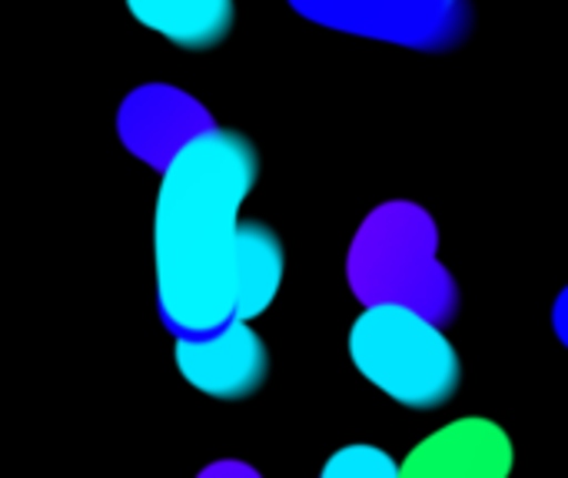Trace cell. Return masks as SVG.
<instances>
[{
  "label": "cell",
  "instance_id": "cell-8",
  "mask_svg": "<svg viewBox=\"0 0 568 478\" xmlns=\"http://www.w3.org/2000/svg\"><path fill=\"white\" fill-rule=\"evenodd\" d=\"M130 13L186 50L216 47L233 27V0H126Z\"/></svg>",
  "mask_w": 568,
  "mask_h": 478
},
{
  "label": "cell",
  "instance_id": "cell-1",
  "mask_svg": "<svg viewBox=\"0 0 568 478\" xmlns=\"http://www.w3.org/2000/svg\"><path fill=\"white\" fill-rule=\"evenodd\" d=\"M260 173L256 150L236 130L196 140L156 196V303L176 339L210 336L236 319L240 206Z\"/></svg>",
  "mask_w": 568,
  "mask_h": 478
},
{
  "label": "cell",
  "instance_id": "cell-6",
  "mask_svg": "<svg viewBox=\"0 0 568 478\" xmlns=\"http://www.w3.org/2000/svg\"><path fill=\"white\" fill-rule=\"evenodd\" d=\"M176 366L193 389L226 403L253 396L270 376L266 346L243 319H233L210 336L176 339Z\"/></svg>",
  "mask_w": 568,
  "mask_h": 478
},
{
  "label": "cell",
  "instance_id": "cell-9",
  "mask_svg": "<svg viewBox=\"0 0 568 478\" xmlns=\"http://www.w3.org/2000/svg\"><path fill=\"white\" fill-rule=\"evenodd\" d=\"M283 283V246L263 223H243L236 260V319L250 323L270 309Z\"/></svg>",
  "mask_w": 568,
  "mask_h": 478
},
{
  "label": "cell",
  "instance_id": "cell-12",
  "mask_svg": "<svg viewBox=\"0 0 568 478\" xmlns=\"http://www.w3.org/2000/svg\"><path fill=\"white\" fill-rule=\"evenodd\" d=\"M552 326H556V336L562 339V346L568 349V286L559 293L556 299V309H552Z\"/></svg>",
  "mask_w": 568,
  "mask_h": 478
},
{
  "label": "cell",
  "instance_id": "cell-3",
  "mask_svg": "<svg viewBox=\"0 0 568 478\" xmlns=\"http://www.w3.org/2000/svg\"><path fill=\"white\" fill-rule=\"evenodd\" d=\"M349 356L376 389L409 409L446 406L463 379L443 326L399 306L366 309L349 333Z\"/></svg>",
  "mask_w": 568,
  "mask_h": 478
},
{
  "label": "cell",
  "instance_id": "cell-4",
  "mask_svg": "<svg viewBox=\"0 0 568 478\" xmlns=\"http://www.w3.org/2000/svg\"><path fill=\"white\" fill-rule=\"evenodd\" d=\"M290 7L320 27L423 53L456 47L473 23L469 0H290Z\"/></svg>",
  "mask_w": 568,
  "mask_h": 478
},
{
  "label": "cell",
  "instance_id": "cell-10",
  "mask_svg": "<svg viewBox=\"0 0 568 478\" xmlns=\"http://www.w3.org/2000/svg\"><path fill=\"white\" fill-rule=\"evenodd\" d=\"M320 478H403V469L376 446H346L323 466Z\"/></svg>",
  "mask_w": 568,
  "mask_h": 478
},
{
  "label": "cell",
  "instance_id": "cell-5",
  "mask_svg": "<svg viewBox=\"0 0 568 478\" xmlns=\"http://www.w3.org/2000/svg\"><path fill=\"white\" fill-rule=\"evenodd\" d=\"M216 116L186 90L170 83H143L130 90L116 110V133L126 153L160 176L203 136L220 133Z\"/></svg>",
  "mask_w": 568,
  "mask_h": 478
},
{
  "label": "cell",
  "instance_id": "cell-2",
  "mask_svg": "<svg viewBox=\"0 0 568 478\" xmlns=\"http://www.w3.org/2000/svg\"><path fill=\"white\" fill-rule=\"evenodd\" d=\"M346 286L366 306H399L449 329L459 319L463 293L439 263V230L426 206L386 200L366 213L346 250Z\"/></svg>",
  "mask_w": 568,
  "mask_h": 478
},
{
  "label": "cell",
  "instance_id": "cell-7",
  "mask_svg": "<svg viewBox=\"0 0 568 478\" xmlns=\"http://www.w3.org/2000/svg\"><path fill=\"white\" fill-rule=\"evenodd\" d=\"M513 443L489 419H459L426 443H419L403 462V478H509Z\"/></svg>",
  "mask_w": 568,
  "mask_h": 478
},
{
  "label": "cell",
  "instance_id": "cell-11",
  "mask_svg": "<svg viewBox=\"0 0 568 478\" xmlns=\"http://www.w3.org/2000/svg\"><path fill=\"white\" fill-rule=\"evenodd\" d=\"M196 478H263L250 462H240V459H216L210 462L206 469H200Z\"/></svg>",
  "mask_w": 568,
  "mask_h": 478
}]
</instances>
